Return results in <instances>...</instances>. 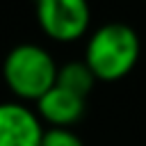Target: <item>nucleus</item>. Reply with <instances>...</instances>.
Here are the masks:
<instances>
[{"label": "nucleus", "instance_id": "obj_1", "mask_svg": "<svg viewBox=\"0 0 146 146\" xmlns=\"http://www.w3.org/2000/svg\"><path fill=\"white\" fill-rule=\"evenodd\" d=\"M141 55V41L128 23H105L91 32L84 46V64L96 82H116L132 73Z\"/></svg>", "mask_w": 146, "mask_h": 146}, {"label": "nucleus", "instance_id": "obj_2", "mask_svg": "<svg viewBox=\"0 0 146 146\" xmlns=\"http://www.w3.org/2000/svg\"><path fill=\"white\" fill-rule=\"evenodd\" d=\"M57 62L55 57L36 43H18L14 46L2 62V78L7 89L21 100H39L48 89L55 87L57 80Z\"/></svg>", "mask_w": 146, "mask_h": 146}, {"label": "nucleus", "instance_id": "obj_3", "mask_svg": "<svg viewBox=\"0 0 146 146\" xmlns=\"http://www.w3.org/2000/svg\"><path fill=\"white\" fill-rule=\"evenodd\" d=\"M36 23L48 39L73 43L87 34L91 9L84 0H41L36 2Z\"/></svg>", "mask_w": 146, "mask_h": 146}, {"label": "nucleus", "instance_id": "obj_4", "mask_svg": "<svg viewBox=\"0 0 146 146\" xmlns=\"http://www.w3.org/2000/svg\"><path fill=\"white\" fill-rule=\"evenodd\" d=\"M43 123L18 100L0 103V146H41Z\"/></svg>", "mask_w": 146, "mask_h": 146}, {"label": "nucleus", "instance_id": "obj_5", "mask_svg": "<svg viewBox=\"0 0 146 146\" xmlns=\"http://www.w3.org/2000/svg\"><path fill=\"white\" fill-rule=\"evenodd\" d=\"M84 110H87V98H80L55 84L36 100L34 112L41 121L50 123V128H71L84 116Z\"/></svg>", "mask_w": 146, "mask_h": 146}, {"label": "nucleus", "instance_id": "obj_6", "mask_svg": "<svg viewBox=\"0 0 146 146\" xmlns=\"http://www.w3.org/2000/svg\"><path fill=\"white\" fill-rule=\"evenodd\" d=\"M55 84L75 94V96H80V98H87L89 91L96 84V78H94V73L89 71V66L84 62H66L64 66L57 68Z\"/></svg>", "mask_w": 146, "mask_h": 146}, {"label": "nucleus", "instance_id": "obj_7", "mask_svg": "<svg viewBox=\"0 0 146 146\" xmlns=\"http://www.w3.org/2000/svg\"><path fill=\"white\" fill-rule=\"evenodd\" d=\"M41 146H84V144L71 128H48L43 130Z\"/></svg>", "mask_w": 146, "mask_h": 146}]
</instances>
